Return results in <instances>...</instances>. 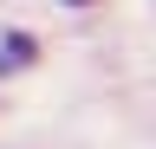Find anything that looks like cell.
<instances>
[{"label": "cell", "mask_w": 156, "mask_h": 149, "mask_svg": "<svg viewBox=\"0 0 156 149\" xmlns=\"http://www.w3.org/2000/svg\"><path fill=\"white\" fill-rule=\"evenodd\" d=\"M33 39H26V32H7V52H0V71H13V65H33Z\"/></svg>", "instance_id": "cell-1"}, {"label": "cell", "mask_w": 156, "mask_h": 149, "mask_svg": "<svg viewBox=\"0 0 156 149\" xmlns=\"http://www.w3.org/2000/svg\"><path fill=\"white\" fill-rule=\"evenodd\" d=\"M65 7H91V0H65Z\"/></svg>", "instance_id": "cell-2"}]
</instances>
